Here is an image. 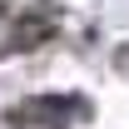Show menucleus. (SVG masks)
I'll return each instance as SVG.
<instances>
[{
    "instance_id": "f257e3e1",
    "label": "nucleus",
    "mask_w": 129,
    "mask_h": 129,
    "mask_svg": "<svg viewBox=\"0 0 129 129\" xmlns=\"http://www.w3.org/2000/svg\"><path fill=\"white\" fill-rule=\"evenodd\" d=\"M60 40V5L50 0H35V5H20L15 15L5 20V50L15 55H30V50H45Z\"/></svg>"
},
{
    "instance_id": "f03ea898",
    "label": "nucleus",
    "mask_w": 129,
    "mask_h": 129,
    "mask_svg": "<svg viewBox=\"0 0 129 129\" xmlns=\"http://www.w3.org/2000/svg\"><path fill=\"white\" fill-rule=\"evenodd\" d=\"M94 104L84 94H30L15 104V129H40V124H75V119H89Z\"/></svg>"
}]
</instances>
